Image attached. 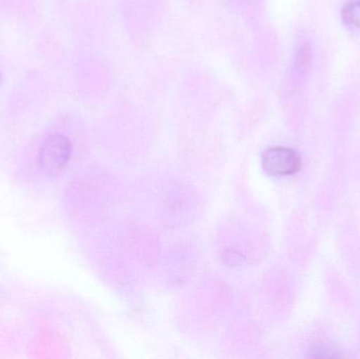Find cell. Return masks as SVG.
<instances>
[{
  "instance_id": "obj_4",
  "label": "cell",
  "mask_w": 360,
  "mask_h": 359,
  "mask_svg": "<svg viewBox=\"0 0 360 359\" xmlns=\"http://www.w3.org/2000/svg\"><path fill=\"white\" fill-rule=\"evenodd\" d=\"M0 84H1V74H0Z\"/></svg>"
},
{
  "instance_id": "obj_3",
  "label": "cell",
  "mask_w": 360,
  "mask_h": 359,
  "mask_svg": "<svg viewBox=\"0 0 360 359\" xmlns=\"http://www.w3.org/2000/svg\"><path fill=\"white\" fill-rule=\"evenodd\" d=\"M342 16L347 25L360 29V0L347 4L342 8Z\"/></svg>"
},
{
  "instance_id": "obj_2",
  "label": "cell",
  "mask_w": 360,
  "mask_h": 359,
  "mask_svg": "<svg viewBox=\"0 0 360 359\" xmlns=\"http://www.w3.org/2000/svg\"><path fill=\"white\" fill-rule=\"evenodd\" d=\"M262 168L272 176H289L300 170V158L289 148H271L262 156Z\"/></svg>"
},
{
  "instance_id": "obj_1",
  "label": "cell",
  "mask_w": 360,
  "mask_h": 359,
  "mask_svg": "<svg viewBox=\"0 0 360 359\" xmlns=\"http://www.w3.org/2000/svg\"><path fill=\"white\" fill-rule=\"evenodd\" d=\"M72 145L63 135L46 137L38 152V164L44 174L55 176L63 172L71 158Z\"/></svg>"
}]
</instances>
